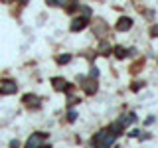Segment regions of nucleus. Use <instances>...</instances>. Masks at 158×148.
I'll return each mask as SVG.
<instances>
[{
    "instance_id": "obj_18",
    "label": "nucleus",
    "mask_w": 158,
    "mask_h": 148,
    "mask_svg": "<svg viewBox=\"0 0 158 148\" xmlns=\"http://www.w3.org/2000/svg\"><path fill=\"white\" fill-rule=\"evenodd\" d=\"M18 2H20V4H28V0H18Z\"/></svg>"
},
{
    "instance_id": "obj_8",
    "label": "nucleus",
    "mask_w": 158,
    "mask_h": 148,
    "mask_svg": "<svg viewBox=\"0 0 158 148\" xmlns=\"http://www.w3.org/2000/svg\"><path fill=\"white\" fill-rule=\"evenodd\" d=\"M24 103H26L28 107H34V109L40 107V99L36 95H26V97H24Z\"/></svg>"
},
{
    "instance_id": "obj_4",
    "label": "nucleus",
    "mask_w": 158,
    "mask_h": 148,
    "mask_svg": "<svg viewBox=\"0 0 158 148\" xmlns=\"http://www.w3.org/2000/svg\"><path fill=\"white\" fill-rule=\"evenodd\" d=\"M81 87H83V91L87 93V95H95L97 93V83H95V79H87L85 83H81Z\"/></svg>"
},
{
    "instance_id": "obj_16",
    "label": "nucleus",
    "mask_w": 158,
    "mask_h": 148,
    "mask_svg": "<svg viewBox=\"0 0 158 148\" xmlns=\"http://www.w3.org/2000/svg\"><path fill=\"white\" fill-rule=\"evenodd\" d=\"M150 34H152V36H154V38H156V36H158V28L154 26V28H152V30H150Z\"/></svg>"
},
{
    "instance_id": "obj_3",
    "label": "nucleus",
    "mask_w": 158,
    "mask_h": 148,
    "mask_svg": "<svg viewBox=\"0 0 158 148\" xmlns=\"http://www.w3.org/2000/svg\"><path fill=\"white\" fill-rule=\"evenodd\" d=\"M52 85H53V89H56V91H69V87L67 85V81L65 79H61V77H53L52 79Z\"/></svg>"
},
{
    "instance_id": "obj_5",
    "label": "nucleus",
    "mask_w": 158,
    "mask_h": 148,
    "mask_svg": "<svg viewBox=\"0 0 158 148\" xmlns=\"http://www.w3.org/2000/svg\"><path fill=\"white\" fill-rule=\"evenodd\" d=\"M131 26H132L131 18H127V16L118 18V22H117V30H118V32H127V30H131Z\"/></svg>"
},
{
    "instance_id": "obj_17",
    "label": "nucleus",
    "mask_w": 158,
    "mask_h": 148,
    "mask_svg": "<svg viewBox=\"0 0 158 148\" xmlns=\"http://www.w3.org/2000/svg\"><path fill=\"white\" fill-rule=\"evenodd\" d=\"M46 2L49 4V6H56V0H46Z\"/></svg>"
},
{
    "instance_id": "obj_7",
    "label": "nucleus",
    "mask_w": 158,
    "mask_h": 148,
    "mask_svg": "<svg viewBox=\"0 0 158 148\" xmlns=\"http://www.w3.org/2000/svg\"><path fill=\"white\" fill-rule=\"evenodd\" d=\"M107 132H109V128H105V130H99L95 136H93V146H99L101 148V144H103V140H105V136H107Z\"/></svg>"
},
{
    "instance_id": "obj_1",
    "label": "nucleus",
    "mask_w": 158,
    "mask_h": 148,
    "mask_svg": "<svg viewBox=\"0 0 158 148\" xmlns=\"http://www.w3.org/2000/svg\"><path fill=\"white\" fill-rule=\"evenodd\" d=\"M46 138H48V136L44 134V132H34V134L28 138V146H30V148H40V146H44Z\"/></svg>"
},
{
    "instance_id": "obj_11",
    "label": "nucleus",
    "mask_w": 158,
    "mask_h": 148,
    "mask_svg": "<svg viewBox=\"0 0 158 148\" xmlns=\"http://www.w3.org/2000/svg\"><path fill=\"white\" fill-rule=\"evenodd\" d=\"M73 2V0H56V6H69V4H71Z\"/></svg>"
},
{
    "instance_id": "obj_9",
    "label": "nucleus",
    "mask_w": 158,
    "mask_h": 148,
    "mask_svg": "<svg viewBox=\"0 0 158 148\" xmlns=\"http://www.w3.org/2000/svg\"><path fill=\"white\" fill-rule=\"evenodd\" d=\"M135 118H136V117L131 113L128 117H123L121 121H118V125H121V126H128V125H132V122H135Z\"/></svg>"
},
{
    "instance_id": "obj_12",
    "label": "nucleus",
    "mask_w": 158,
    "mask_h": 148,
    "mask_svg": "<svg viewBox=\"0 0 158 148\" xmlns=\"http://www.w3.org/2000/svg\"><path fill=\"white\" fill-rule=\"evenodd\" d=\"M69 59H71V56H67V53H65V56H59L57 57V63H61V65H63V63L69 61Z\"/></svg>"
},
{
    "instance_id": "obj_13",
    "label": "nucleus",
    "mask_w": 158,
    "mask_h": 148,
    "mask_svg": "<svg viewBox=\"0 0 158 148\" xmlns=\"http://www.w3.org/2000/svg\"><path fill=\"white\" fill-rule=\"evenodd\" d=\"M89 77H93V79H97V77H99V69H97V67H93V69H91V71H89Z\"/></svg>"
},
{
    "instance_id": "obj_6",
    "label": "nucleus",
    "mask_w": 158,
    "mask_h": 148,
    "mask_svg": "<svg viewBox=\"0 0 158 148\" xmlns=\"http://www.w3.org/2000/svg\"><path fill=\"white\" fill-rule=\"evenodd\" d=\"M87 26V18L85 16H79L71 22V32H79V30H83Z\"/></svg>"
},
{
    "instance_id": "obj_10",
    "label": "nucleus",
    "mask_w": 158,
    "mask_h": 148,
    "mask_svg": "<svg viewBox=\"0 0 158 148\" xmlns=\"http://www.w3.org/2000/svg\"><path fill=\"white\" fill-rule=\"evenodd\" d=\"M115 56H117L118 59H125V57H127V49H125V47H115Z\"/></svg>"
},
{
    "instance_id": "obj_14",
    "label": "nucleus",
    "mask_w": 158,
    "mask_h": 148,
    "mask_svg": "<svg viewBox=\"0 0 158 148\" xmlns=\"http://www.w3.org/2000/svg\"><path fill=\"white\" fill-rule=\"evenodd\" d=\"M99 49H101V53H109V46H107V43H101Z\"/></svg>"
},
{
    "instance_id": "obj_15",
    "label": "nucleus",
    "mask_w": 158,
    "mask_h": 148,
    "mask_svg": "<svg viewBox=\"0 0 158 148\" xmlns=\"http://www.w3.org/2000/svg\"><path fill=\"white\" fill-rule=\"evenodd\" d=\"M67 118H69V121H75V118H77V113L75 111H69V117Z\"/></svg>"
},
{
    "instance_id": "obj_2",
    "label": "nucleus",
    "mask_w": 158,
    "mask_h": 148,
    "mask_svg": "<svg viewBox=\"0 0 158 148\" xmlns=\"http://www.w3.org/2000/svg\"><path fill=\"white\" fill-rule=\"evenodd\" d=\"M18 85L14 81H4L2 85H0V95H10V93H16Z\"/></svg>"
}]
</instances>
